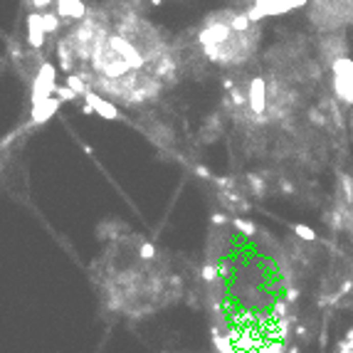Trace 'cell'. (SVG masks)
Wrapping results in <instances>:
<instances>
[{
    "label": "cell",
    "instance_id": "cell-14",
    "mask_svg": "<svg viewBox=\"0 0 353 353\" xmlns=\"http://www.w3.org/2000/svg\"><path fill=\"white\" fill-rule=\"evenodd\" d=\"M294 232H297L301 240H309V242L316 240V232H314L311 227H306V225H294Z\"/></svg>",
    "mask_w": 353,
    "mask_h": 353
},
{
    "label": "cell",
    "instance_id": "cell-2",
    "mask_svg": "<svg viewBox=\"0 0 353 353\" xmlns=\"http://www.w3.org/2000/svg\"><path fill=\"white\" fill-rule=\"evenodd\" d=\"M334 82H336V94L343 104L353 101V67L348 57H336L334 59Z\"/></svg>",
    "mask_w": 353,
    "mask_h": 353
},
{
    "label": "cell",
    "instance_id": "cell-8",
    "mask_svg": "<svg viewBox=\"0 0 353 353\" xmlns=\"http://www.w3.org/2000/svg\"><path fill=\"white\" fill-rule=\"evenodd\" d=\"M45 42V30H42V20H40V13H30L28 15V45L40 50Z\"/></svg>",
    "mask_w": 353,
    "mask_h": 353
},
{
    "label": "cell",
    "instance_id": "cell-12",
    "mask_svg": "<svg viewBox=\"0 0 353 353\" xmlns=\"http://www.w3.org/2000/svg\"><path fill=\"white\" fill-rule=\"evenodd\" d=\"M232 227H235V230H240L242 235H247V237H252L254 232H257V225H252L250 220H242V217L232 220Z\"/></svg>",
    "mask_w": 353,
    "mask_h": 353
},
{
    "label": "cell",
    "instance_id": "cell-19",
    "mask_svg": "<svg viewBox=\"0 0 353 353\" xmlns=\"http://www.w3.org/2000/svg\"><path fill=\"white\" fill-rule=\"evenodd\" d=\"M32 5H35L37 10H45V8H50V5H52V0H32Z\"/></svg>",
    "mask_w": 353,
    "mask_h": 353
},
{
    "label": "cell",
    "instance_id": "cell-11",
    "mask_svg": "<svg viewBox=\"0 0 353 353\" xmlns=\"http://www.w3.org/2000/svg\"><path fill=\"white\" fill-rule=\"evenodd\" d=\"M67 86H70L77 97H84V92L89 89V86L84 84V79H82L79 74H72V72H70V77H67Z\"/></svg>",
    "mask_w": 353,
    "mask_h": 353
},
{
    "label": "cell",
    "instance_id": "cell-17",
    "mask_svg": "<svg viewBox=\"0 0 353 353\" xmlns=\"http://www.w3.org/2000/svg\"><path fill=\"white\" fill-rule=\"evenodd\" d=\"M55 92H57V94H59V99H67V101L77 99V94L72 92L70 86H55Z\"/></svg>",
    "mask_w": 353,
    "mask_h": 353
},
{
    "label": "cell",
    "instance_id": "cell-21",
    "mask_svg": "<svg viewBox=\"0 0 353 353\" xmlns=\"http://www.w3.org/2000/svg\"><path fill=\"white\" fill-rule=\"evenodd\" d=\"M82 112H84V114H94V109H92V104H86V101H84V106H82Z\"/></svg>",
    "mask_w": 353,
    "mask_h": 353
},
{
    "label": "cell",
    "instance_id": "cell-20",
    "mask_svg": "<svg viewBox=\"0 0 353 353\" xmlns=\"http://www.w3.org/2000/svg\"><path fill=\"white\" fill-rule=\"evenodd\" d=\"M195 173H198L200 178H212V175H210V170L205 168V166H198V168H195Z\"/></svg>",
    "mask_w": 353,
    "mask_h": 353
},
{
    "label": "cell",
    "instance_id": "cell-4",
    "mask_svg": "<svg viewBox=\"0 0 353 353\" xmlns=\"http://www.w3.org/2000/svg\"><path fill=\"white\" fill-rule=\"evenodd\" d=\"M247 101H250V109H252L257 116H262L264 114V106H267V89H264V79H259V77H254L250 86H247Z\"/></svg>",
    "mask_w": 353,
    "mask_h": 353
},
{
    "label": "cell",
    "instance_id": "cell-18",
    "mask_svg": "<svg viewBox=\"0 0 353 353\" xmlns=\"http://www.w3.org/2000/svg\"><path fill=\"white\" fill-rule=\"evenodd\" d=\"M225 223H230V220H227V215H223V212H215V215H212V225H215V227H223Z\"/></svg>",
    "mask_w": 353,
    "mask_h": 353
},
{
    "label": "cell",
    "instance_id": "cell-15",
    "mask_svg": "<svg viewBox=\"0 0 353 353\" xmlns=\"http://www.w3.org/2000/svg\"><path fill=\"white\" fill-rule=\"evenodd\" d=\"M139 254H141L143 259H153V257H156L153 242H141V247H139Z\"/></svg>",
    "mask_w": 353,
    "mask_h": 353
},
{
    "label": "cell",
    "instance_id": "cell-3",
    "mask_svg": "<svg viewBox=\"0 0 353 353\" xmlns=\"http://www.w3.org/2000/svg\"><path fill=\"white\" fill-rule=\"evenodd\" d=\"M55 67L50 64V62H42L40 64V70L35 74V79H32V104H37L40 99H47V97H52V92H55Z\"/></svg>",
    "mask_w": 353,
    "mask_h": 353
},
{
    "label": "cell",
    "instance_id": "cell-6",
    "mask_svg": "<svg viewBox=\"0 0 353 353\" xmlns=\"http://www.w3.org/2000/svg\"><path fill=\"white\" fill-rule=\"evenodd\" d=\"M62 99L59 97H47V99H40L37 104H32V114H30V124H45L52 114L59 109Z\"/></svg>",
    "mask_w": 353,
    "mask_h": 353
},
{
    "label": "cell",
    "instance_id": "cell-23",
    "mask_svg": "<svg viewBox=\"0 0 353 353\" xmlns=\"http://www.w3.org/2000/svg\"><path fill=\"white\" fill-rule=\"evenodd\" d=\"M289 353H299V348H292V351H289Z\"/></svg>",
    "mask_w": 353,
    "mask_h": 353
},
{
    "label": "cell",
    "instance_id": "cell-10",
    "mask_svg": "<svg viewBox=\"0 0 353 353\" xmlns=\"http://www.w3.org/2000/svg\"><path fill=\"white\" fill-rule=\"evenodd\" d=\"M40 20H42V30H45V35H52V32H57V30H59V25H62L59 15L52 13V10H47V8H45L42 13H40Z\"/></svg>",
    "mask_w": 353,
    "mask_h": 353
},
{
    "label": "cell",
    "instance_id": "cell-9",
    "mask_svg": "<svg viewBox=\"0 0 353 353\" xmlns=\"http://www.w3.org/2000/svg\"><path fill=\"white\" fill-rule=\"evenodd\" d=\"M57 55H59V64H62V70L64 72L74 70V52H72V47L67 45V40H59V45H57Z\"/></svg>",
    "mask_w": 353,
    "mask_h": 353
},
{
    "label": "cell",
    "instance_id": "cell-16",
    "mask_svg": "<svg viewBox=\"0 0 353 353\" xmlns=\"http://www.w3.org/2000/svg\"><path fill=\"white\" fill-rule=\"evenodd\" d=\"M217 277V269H215V264L212 262H205V267H203V279H205V284L212 282Z\"/></svg>",
    "mask_w": 353,
    "mask_h": 353
},
{
    "label": "cell",
    "instance_id": "cell-5",
    "mask_svg": "<svg viewBox=\"0 0 353 353\" xmlns=\"http://www.w3.org/2000/svg\"><path fill=\"white\" fill-rule=\"evenodd\" d=\"M84 101H86V104H92V109H94L97 114H101L104 119H109V121H116V119H119V109H116V104H112L109 99L99 97L97 92L86 89V92H84Z\"/></svg>",
    "mask_w": 353,
    "mask_h": 353
},
{
    "label": "cell",
    "instance_id": "cell-7",
    "mask_svg": "<svg viewBox=\"0 0 353 353\" xmlns=\"http://www.w3.org/2000/svg\"><path fill=\"white\" fill-rule=\"evenodd\" d=\"M57 15H59V20H82L86 15V5L82 0H57Z\"/></svg>",
    "mask_w": 353,
    "mask_h": 353
},
{
    "label": "cell",
    "instance_id": "cell-13",
    "mask_svg": "<svg viewBox=\"0 0 353 353\" xmlns=\"http://www.w3.org/2000/svg\"><path fill=\"white\" fill-rule=\"evenodd\" d=\"M215 348L220 353H232L235 348H232V341L227 339V336H215Z\"/></svg>",
    "mask_w": 353,
    "mask_h": 353
},
{
    "label": "cell",
    "instance_id": "cell-1",
    "mask_svg": "<svg viewBox=\"0 0 353 353\" xmlns=\"http://www.w3.org/2000/svg\"><path fill=\"white\" fill-rule=\"evenodd\" d=\"M259 40V28L237 30L230 28V10H220V13H212L200 30V45H203V52L210 62H217L223 67H232L237 62H245L247 57L254 52Z\"/></svg>",
    "mask_w": 353,
    "mask_h": 353
},
{
    "label": "cell",
    "instance_id": "cell-22",
    "mask_svg": "<svg viewBox=\"0 0 353 353\" xmlns=\"http://www.w3.org/2000/svg\"><path fill=\"white\" fill-rule=\"evenodd\" d=\"M131 5H141V0H131Z\"/></svg>",
    "mask_w": 353,
    "mask_h": 353
}]
</instances>
